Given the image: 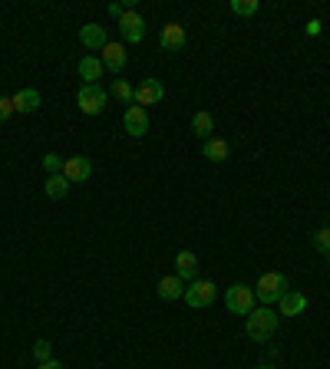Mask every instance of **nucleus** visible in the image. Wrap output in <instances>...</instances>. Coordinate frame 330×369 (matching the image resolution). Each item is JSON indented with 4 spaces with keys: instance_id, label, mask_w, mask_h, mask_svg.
I'll list each match as a JSON object with an SVG mask.
<instances>
[{
    "instance_id": "25",
    "label": "nucleus",
    "mask_w": 330,
    "mask_h": 369,
    "mask_svg": "<svg viewBox=\"0 0 330 369\" xmlns=\"http://www.w3.org/2000/svg\"><path fill=\"white\" fill-rule=\"evenodd\" d=\"M314 247H317L320 254H327L330 251V228H320L317 234H314Z\"/></svg>"
},
{
    "instance_id": "7",
    "label": "nucleus",
    "mask_w": 330,
    "mask_h": 369,
    "mask_svg": "<svg viewBox=\"0 0 330 369\" xmlns=\"http://www.w3.org/2000/svg\"><path fill=\"white\" fill-rule=\"evenodd\" d=\"M119 33L126 43H139L146 37V17L139 10H126L123 13V20H119Z\"/></svg>"
},
{
    "instance_id": "5",
    "label": "nucleus",
    "mask_w": 330,
    "mask_h": 369,
    "mask_svg": "<svg viewBox=\"0 0 330 369\" xmlns=\"http://www.w3.org/2000/svg\"><path fill=\"white\" fill-rule=\"evenodd\" d=\"M218 297V287L212 284V280H191V284H185V293H182V300L189 306H212Z\"/></svg>"
},
{
    "instance_id": "3",
    "label": "nucleus",
    "mask_w": 330,
    "mask_h": 369,
    "mask_svg": "<svg viewBox=\"0 0 330 369\" xmlns=\"http://www.w3.org/2000/svg\"><path fill=\"white\" fill-rule=\"evenodd\" d=\"M106 102H109V92L102 90L100 83H83L77 92V106L83 115H100L106 109Z\"/></svg>"
},
{
    "instance_id": "13",
    "label": "nucleus",
    "mask_w": 330,
    "mask_h": 369,
    "mask_svg": "<svg viewBox=\"0 0 330 369\" xmlns=\"http://www.w3.org/2000/svg\"><path fill=\"white\" fill-rule=\"evenodd\" d=\"M79 43H83L86 50H102V47L109 43V33H106V26H100V24H86V26H79Z\"/></svg>"
},
{
    "instance_id": "28",
    "label": "nucleus",
    "mask_w": 330,
    "mask_h": 369,
    "mask_svg": "<svg viewBox=\"0 0 330 369\" xmlns=\"http://www.w3.org/2000/svg\"><path fill=\"white\" fill-rule=\"evenodd\" d=\"M123 13H126V3H109V17L123 20Z\"/></svg>"
},
{
    "instance_id": "18",
    "label": "nucleus",
    "mask_w": 330,
    "mask_h": 369,
    "mask_svg": "<svg viewBox=\"0 0 330 369\" xmlns=\"http://www.w3.org/2000/svg\"><path fill=\"white\" fill-rule=\"evenodd\" d=\"M102 60L100 56H83L79 60V76H83V83H100L102 79Z\"/></svg>"
},
{
    "instance_id": "21",
    "label": "nucleus",
    "mask_w": 330,
    "mask_h": 369,
    "mask_svg": "<svg viewBox=\"0 0 330 369\" xmlns=\"http://www.w3.org/2000/svg\"><path fill=\"white\" fill-rule=\"evenodd\" d=\"M113 99L116 102H123V106H132L136 102V86H129L126 79H113Z\"/></svg>"
},
{
    "instance_id": "19",
    "label": "nucleus",
    "mask_w": 330,
    "mask_h": 369,
    "mask_svg": "<svg viewBox=\"0 0 330 369\" xmlns=\"http://www.w3.org/2000/svg\"><path fill=\"white\" fill-rule=\"evenodd\" d=\"M70 188H73V185H70V179H66L63 172H60V175H50V179H47V185H43L47 198H53V202L66 198V195H70Z\"/></svg>"
},
{
    "instance_id": "26",
    "label": "nucleus",
    "mask_w": 330,
    "mask_h": 369,
    "mask_svg": "<svg viewBox=\"0 0 330 369\" xmlns=\"http://www.w3.org/2000/svg\"><path fill=\"white\" fill-rule=\"evenodd\" d=\"M13 113H17V109H13V99H7V96H0V122H7V119H10Z\"/></svg>"
},
{
    "instance_id": "29",
    "label": "nucleus",
    "mask_w": 330,
    "mask_h": 369,
    "mask_svg": "<svg viewBox=\"0 0 330 369\" xmlns=\"http://www.w3.org/2000/svg\"><path fill=\"white\" fill-rule=\"evenodd\" d=\"M37 369H63L60 359H47V363H37Z\"/></svg>"
},
{
    "instance_id": "23",
    "label": "nucleus",
    "mask_w": 330,
    "mask_h": 369,
    "mask_svg": "<svg viewBox=\"0 0 330 369\" xmlns=\"http://www.w3.org/2000/svg\"><path fill=\"white\" fill-rule=\"evenodd\" d=\"M63 155H56V152H47L43 155V168H47V172H50V175H60V172H63Z\"/></svg>"
},
{
    "instance_id": "6",
    "label": "nucleus",
    "mask_w": 330,
    "mask_h": 369,
    "mask_svg": "<svg viewBox=\"0 0 330 369\" xmlns=\"http://www.w3.org/2000/svg\"><path fill=\"white\" fill-rule=\"evenodd\" d=\"M123 129H126V136H132V139H142L149 132V113L142 106H129L126 113H123Z\"/></svg>"
},
{
    "instance_id": "1",
    "label": "nucleus",
    "mask_w": 330,
    "mask_h": 369,
    "mask_svg": "<svg viewBox=\"0 0 330 369\" xmlns=\"http://www.w3.org/2000/svg\"><path fill=\"white\" fill-rule=\"evenodd\" d=\"M281 327V313L271 306H254L251 313L244 317V336L254 343H267Z\"/></svg>"
},
{
    "instance_id": "16",
    "label": "nucleus",
    "mask_w": 330,
    "mask_h": 369,
    "mask_svg": "<svg viewBox=\"0 0 330 369\" xmlns=\"http://www.w3.org/2000/svg\"><path fill=\"white\" fill-rule=\"evenodd\" d=\"M202 155L208 158V162H218V165H221V162H228L231 145H228L225 139H215V136H212V139L202 145Z\"/></svg>"
},
{
    "instance_id": "4",
    "label": "nucleus",
    "mask_w": 330,
    "mask_h": 369,
    "mask_svg": "<svg viewBox=\"0 0 330 369\" xmlns=\"http://www.w3.org/2000/svg\"><path fill=\"white\" fill-rule=\"evenodd\" d=\"M254 287L248 284H231L228 290H225V306H228L231 313H238V317H248L254 310Z\"/></svg>"
},
{
    "instance_id": "2",
    "label": "nucleus",
    "mask_w": 330,
    "mask_h": 369,
    "mask_svg": "<svg viewBox=\"0 0 330 369\" xmlns=\"http://www.w3.org/2000/svg\"><path fill=\"white\" fill-rule=\"evenodd\" d=\"M284 290H291V287H288V277L278 274V270H267V274H261L258 284H254V300L261 306H274L281 297H284Z\"/></svg>"
},
{
    "instance_id": "10",
    "label": "nucleus",
    "mask_w": 330,
    "mask_h": 369,
    "mask_svg": "<svg viewBox=\"0 0 330 369\" xmlns=\"http://www.w3.org/2000/svg\"><path fill=\"white\" fill-rule=\"evenodd\" d=\"M102 66L109 69V73H123L129 63V56H126V43H106L102 47Z\"/></svg>"
},
{
    "instance_id": "15",
    "label": "nucleus",
    "mask_w": 330,
    "mask_h": 369,
    "mask_svg": "<svg viewBox=\"0 0 330 369\" xmlns=\"http://www.w3.org/2000/svg\"><path fill=\"white\" fill-rule=\"evenodd\" d=\"M159 43H162V50H182V47H185V26L165 24L162 33H159Z\"/></svg>"
},
{
    "instance_id": "31",
    "label": "nucleus",
    "mask_w": 330,
    "mask_h": 369,
    "mask_svg": "<svg viewBox=\"0 0 330 369\" xmlns=\"http://www.w3.org/2000/svg\"><path fill=\"white\" fill-rule=\"evenodd\" d=\"M327 264H330V251H327Z\"/></svg>"
},
{
    "instance_id": "9",
    "label": "nucleus",
    "mask_w": 330,
    "mask_h": 369,
    "mask_svg": "<svg viewBox=\"0 0 330 369\" xmlns=\"http://www.w3.org/2000/svg\"><path fill=\"white\" fill-rule=\"evenodd\" d=\"M165 99V86L159 83V79H142L139 86H136V102L132 106H155V102H162Z\"/></svg>"
},
{
    "instance_id": "11",
    "label": "nucleus",
    "mask_w": 330,
    "mask_h": 369,
    "mask_svg": "<svg viewBox=\"0 0 330 369\" xmlns=\"http://www.w3.org/2000/svg\"><path fill=\"white\" fill-rule=\"evenodd\" d=\"M175 277L182 284L198 280V257H195V251H178L175 254Z\"/></svg>"
},
{
    "instance_id": "12",
    "label": "nucleus",
    "mask_w": 330,
    "mask_h": 369,
    "mask_svg": "<svg viewBox=\"0 0 330 369\" xmlns=\"http://www.w3.org/2000/svg\"><path fill=\"white\" fill-rule=\"evenodd\" d=\"M304 310H307V297L301 290H284V297L278 300L281 317H301Z\"/></svg>"
},
{
    "instance_id": "24",
    "label": "nucleus",
    "mask_w": 330,
    "mask_h": 369,
    "mask_svg": "<svg viewBox=\"0 0 330 369\" xmlns=\"http://www.w3.org/2000/svg\"><path fill=\"white\" fill-rule=\"evenodd\" d=\"M47 359H53L50 343H47V340H37V343H33V363H47Z\"/></svg>"
},
{
    "instance_id": "27",
    "label": "nucleus",
    "mask_w": 330,
    "mask_h": 369,
    "mask_svg": "<svg viewBox=\"0 0 330 369\" xmlns=\"http://www.w3.org/2000/svg\"><path fill=\"white\" fill-rule=\"evenodd\" d=\"M320 26H324L320 20H307V26H304V30H307V37H320Z\"/></svg>"
},
{
    "instance_id": "14",
    "label": "nucleus",
    "mask_w": 330,
    "mask_h": 369,
    "mask_svg": "<svg viewBox=\"0 0 330 369\" xmlns=\"http://www.w3.org/2000/svg\"><path fill=\"white\" fill-rule=\"evenodd\" d=\"M155 293H159V300H165V304H172V300H182V293H185V284L175 277V274H168V277L159 280V287H155Z\"/></svg>"
},
{
    "instance_id": "30",
    "label": "nucleus",
    "mask_w": 330,
    "mask_h": 369,
    "mask_svg": "<svg viewBox=\"0 0 330 369\" xmlns=\"http://www.w3.org/2000/svg\"><path fill=\"white\" fill-rule=\"evenodd\" d=\"M261 369H278V366H271V363H265V366H261Z\"/></svg>"
},
{
    "instance_id": "17",
    "label": "nucleus",
    "mask_w": 330,
    "mask_h": 369,
    "mask_svg": "<svg viewBox=\"0 0 330 369\" xmlns=\"http://www.w3.org/2000/svg\"><path fill=\"white\" fill-rule=\"evenodd\" d=\"M10 99H13V109L24 113V115H30V113H37L40 109V92L37 90H20V92H13Z\"/></svg>"
},
{
    "instance_id": "8",
    "label": "nucleus",
    "mask_w": 330,
    "mask_h": 369,
    "mask_svg": "<svg viewBox=\"0 0 330 369\" xmlns=\"http://www.w3.org/2000/svg\"><path fill=\"white\" fill-rule=\"evenodd\" d=\"M63 175L70 179V185H83L93 175V162H89L86 155H70L63 162Z\"/></svg>"
},
{
    "instance_id": "20",
    "label": "nucleus",
    "mask_w": 330,
    "mask_h": 369,
    "mask_svg": "<svg viewBox=\"0 0 330 369\" xmlns=\"http://www.w3.org/2000/svg\"><path fill=\"white\" fill-rule=\"evenodd\" d=\"M191 132H195V136H198V139H212V132H215V119H212V113H195L191 115Z\"/></svg>"
},
{
    "instance_id": "22",
    "label": "nucleus",
    "mask_w": 330,
    "mask_h": 369,
    "mask_svg": "<svg viewBox=\"0 0 330 369\" xmlns=\"http://www.w3.org/2000/svg\"><path fill=\"white\" fill-rule=\"evenodd\" d=\"M258 10H261L258 0H231V13H238V17H254Z\"/></svg>"
}]
</instances>
